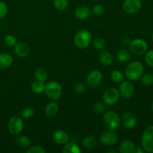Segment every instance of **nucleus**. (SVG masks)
<instances>
[{
    "instance_id": "f257e3e1",
    "label": "nucleus",
    "mask_w": 153,
    "mask_h": 153,
    "mask_svg": "<svg viewBox=\"0 0 153 153\" xmlns=\"http://www.w3.org/2000/svg\"><path fill=\"white\" fill-rule=\"evenodd\" d=\"M143 73V66L139 61H132L127 65L125 70V74L128 79L137 81L141 78Z\"/></svg>"
},
{
    "instance_id": "f03ea898",
    "label": "nucleus",
    "mask_w": 153,
    "mask_h": 153,
    "mask_svg": "<svg viewBox=\"0 0 153 153\" xmlns=\"http://www.w3.org/2000/svg\"><path fill=\"white\" fill-rule=\"evenodd\" d=\"M74 44L79 49H85L91 44L92 35L87 30H80L74 37Z\"/></svg>"
},
{
    "instance_id": "7ed1b4c3",
    "label": "nucleus",
    "mask_w": 153,
    "mask_h": 153,
    "mask_svg": "<svg viewBox=\"0 0 153 153\" xmlns=\"http://www.w3.org/2000/svg\"><path fill=\"white\" fill-rule=\"evenodd\" d=\"M103 123L109 130L116 131L120 126L121 120L116 112L108 111L103 116Z\"/></svg>"
},
{
    "instance_id": "20e7f679",
    "label": "nucleus",
    "mask_w": 153,
    "mask_h": 153,
    "mask_svg": "<svg viewBox=\"0 0 153 153\" xmlns=\"http://www.w3.org/2000/svg\"><path fill=\"white\" fill-rule=\"evenodd\" d=\"M142 147L146 152L153 153V126H147L141 137Z\"/></svg>"
},
{
    "instance_id": "39448f33",
    "label": "nucleus",
    "mask_w": 153,
    "mask_h": 153,
    "mask_svg": "<svg viewBox=\"0 0 153 153\" xmlns=\"http://www.w3.org/2000/svg\"><path fill=\"white\" fill-rule=\"evenodd\" d=\"M44 92L49 99L52 100H57L61 97L62 94V88L58 82L52 81L45 85Z\"/></svg>"
},
{
    "instance_id": "423d86ee",
    "label": "nucleus",
    "mask_w": 153,
    "mask_h": 153,
    "mask_svg": "<svg viewBox=\"0 0 153 153\" xmlns=\"http://www.w3.org/2000/svg\"><path fill=\"white\" fill-rule=\"evenodd\" d=\"M130 51L135 55H142L147 51V43L143 39L137 38L130 43Z\"/></svg>"
},
{
    "instance_id": "0eeeda50",
    "label": "nucleus",
    "mask_w": 153,
    "mask_h": 153,
    "mask_svg": "<svg viewBox=\"0 0 153 153\" xmlns=\"http://www.w3.org/2000/svg\"><path fill=\"white\" fill-rule=\"evenodd\" d=\"M120 96V91L117 88H108L103 94V101L108 105H113L119 101Z\"/></svg>"
},
{
    "instance_id": "6e6552de",
    "label": "nucleus",
    "mask_w": 153,
    "mask_h": 153,
    "mask_svg": "<svg viewBox=\"0 0 153 153\" xmlns=\"http://www.w3.org/2000/svg\"><path fill=\"white\" fill-rule=\"evenodd\" d=\"M102 80V74L100 70H94L90 72L86 78V82L91 88H96L101 84Z\"/></svg>"
},
{
    "instance_id": "1a4fd4ad",
    "label": "nucleus",
    "mask_w": 153,
    "mask_h": 153,
    "mask_svg": "<svg viewBox=\"0 0 153 153\" xmlns=\"http://www.w3.org/2000/svg\"><path fill=\"white\" fill-rule=\"evenodd\" d=\"M8 130L12 134H19L23 130L24 124L22 118L14 116L10 119L8 122Z\"/></svg>"
},
{
    "instance_id": "9d476101",
    "label": "nucleus",
    "mask_w": 153,
    "mask_h": 153,
    "mask_svg": "<svg viewBox=\"0 0 153 153\" xmlns=\"http://www.w3.org/2000/svg\"><path fill=\"white\" fill-rule=\"evenodd\" d=\"M117 135L111 130L103 131L100 136V141L105 146H113L117 143Z\"/></svg>"
},
{
    "instance_id": "9b49d317",
    "label": "nucleus",
    "mask_w": 153,
    "mask_h": 153,
    "mask_svg": "<svg viewBox=\"0 0 153 153\" xmlns=\"http://www.w3.org/2000/svg\"><path fill=\"white\" fill-rule=\"evenodd\" d=\"M140 0H125L123 4V9L126 13L132 14L138 12L141 8Z\"/></svg>"
},
{
    "instance_id": "f8f14e48",
    "label": "nucleus",
    "mask_w": 153,
    "mask_h": 153,
    "mask_svg": "<svg viewBox=\"0 0 153 153\" xmlns=\"http://www.w3.org/2000/svg\"><path fill=\"white\" fill-rule=\"evenodd\" d=\"M121 122L127 129H132L137 125V117L131 111H126L123 114Z\"/></svg>"
},
{
    "instance_id": "ddd939ff",
    "label": "nucleus",
    "mask_w": 153,
    "mask_h": 153,
    "mask_svg": "<svg viewBox=\"0 0 153 153\" xmlns=\"http://www.w3.org/2000/svg\"><path fill=\"white\" fill-rule=\"evenodd\" d=\"M120 94L123 98L130 99L134 94V86L131 82L124 81L120 86Z\"/></svg>"
},
{
    "instance_id": "4468645a",
    "label": "nucleus",
    "mask_w": 153,
    "mask_h": 153,
    "mask_svg": "<svg viewBox=\"0 0 153 153\" xmlns=\"http://www.w3.org/2000/svg\"><path fill=\"white\" fill-rule=\"evenodd\" d=\"M52 139L57 144L63 145L66 144L69 141L70 137L66 131H62V130H57L52 134Z\"/></svg>"
},
{
    "instance_id": "2eb2a0df",
    "label": "nucleus",
    "mask_w": 153,
    "mask_h": 153,
    "mask_svg": "<svg viewBox=\"0 0 153 153\" xmlns=\"http://www.w3.org/2000/svg\"><path fill=\"white\" fill-rule=\"evenodd\" d=\"M15 53L21 58H25L30 53V48L25 43H18L14 45Z\"/></svg>"
},
{
    "instance_id": "dca6fc26",
    "label": "nucleus",
    "mask_w": 153,
    "mask_h": 153,
    "mask_svg": "<svg viewBox=\"0 0 153 153\" xmlns=\"http://www.w3.org/2000/svg\"><path fill=\"white\" fill-rule=\"evenodd\" d=\"M114 57L111 52L102 51L99 55V61L104 66H109L113 63Z\"/></svg>"
},
{
    "instance_id": "f3484780",
    "label": "nucleus",
    "mask_w": 153,
    "mask_h": 153,
    "mask_svg": "<svg viewBox=\"0 0 153 153\" xmlns=\"http://www.w3.org/2000/svg\"><path fill=\"white\" fill-rule=\"evenodd\" d=\"M97 143V140L95 136L90 134L86 136L82 141L83 147L86 149H93L96 147Z\"/></svg>"
},
{
    "instance_id": "a211bd4d",
    "label": "nucleus",
    "mask_w": 153,
    "mask_h": 153,
    "mask_svg": "<svg viewBox=\"0 0 153 153\" xmlns=\"http://www.w3.org/2000/svg\"><path fill=\"white\" fill-rule=\"evenodd\" d=\"M134 149V144L131 140H125L120 144L119 151L121 153H131Z\"/></svg>"
},
{
    "instance_id": "6ab92c4d",
    "label": "nucleus",
    "mask_w": 153,
    "mask_h": 153,
    "mask_svg": "<svg viewBox=\"0 0 153 153\" xmlns=\"http://www.w3.org/2000/svg\"><path fill=\"white\" fill-rule=\"evenodd\" d=\"M90 9L85 5H82L78 7L75 10V16L79 19H85L89 16Z\"/></svg>"
},
{
    "instance_id": "aec40b11",
    "label": "nucleus",
    "mask_w": 153,
    "mask_h": 153,
    "mask_svg": "<svg viewBox=\"0 0 153 153\" xmlns=\"http://www.w3.org/2000/svg\"><path fill=\"white\" fill-rule=\"evenodd\" d=\"M13 64V58L7 53L0 54V68L5 69Z\"/></svg>"
},
{
    "instance_id": "412c9836",
    "label": "nucleus",
    "mask_w": 153,
    "mask_h": 153,
    "mask_svg": "<svg viewBox=\"0 0 153 153\" xmlns=\"http://www.w3.org/2000/svg\"><path fill=\"white\" fill-rule=\"evenodd\" d=\"M58 111H59V106L54 102L49 103L45 108V113L49 117H55L58 113Z\"/></svg>"
},
{
    "instance_id": "4be33fe9",
    "label": "nucleus",
    "mask_w": 153,
    "mask_h": 153,
    "mask_svg": "<svg viewBox=\"0 0 153 153\" xmlns=\"http://www.w3.org/2000/svg\"><path fill=\"white\" fill-rule=\"evenodd\" d=\"M116 58L120 62H127L131 58V54L127 49H120L117 52Z\"/></svg>"
},
{
    "instance_id": "5701e85b",
    "label": "nucleus",
    "mask_w": 153,
    "mask_h": 153,
    "mask_svg": "<svg viewBox=\"0 0 153 153\" xmlns=\"http://www.w3.org/2000/svg\"><path fill=\"white\" fill-rule=\"evenodd\" d=\"M62 152L64 153H80L81 149L75 142H67Z\"/></svg>"
},
{
    "instance_id": "b1692460",
    "label": "nucleus",
    "mask_w": 153,
    "mask_h": 153,
    "mask_svg": "<svg viewBox=\"0 0 153 153\" xmlns=\"http://www.w3.org/2000/svg\"><path fill=\"white\" fill-rule=\"evenodd\" d=\"M36 80L39 82H44L48 78V73L47 70L44 67H38L36 69L35 73H34Z\"/></svg>"
},
{
    "instance_id": "393cba45",
    "label": "nucleus",
    "mask_w": 153,
    "mask_h": 153,
    "mask_svg": "<svg viewBox=\"0 0 153 153\" xmlns=\"http://www.w3.org/2000/svg\"><path fill=\"white\" fill-rule=\"evenodd\" d=\"M16 144L21 148H27L31 145V140L25 135H21L16 137L15 140Z\"/></svg>"
},
{
    "instance_id": "a878e982",
    "label": "nucleus",
    "mask_w": 153,
    "mask_h": 153,
    "mask_svg": "<svg viewBox=\"0 0 153 153\" xmlns=\"http://www.w3.org/2000/svg\"><path fill=\"white\" fill-rule=\"evenodd\" d=\"M31 90L35 94H42L45 91L44 83L42 82H39V81L33 82L31 85Z\"/></svg>"
},
{
    "instance_id": "bb28decb",
    "label": "nucleus",
    "mask_w": 153,
    "mask_h": 153,
    "mask_svg": "<svg viewBox=\"0 0 153 153\" xmlns=\"http://www.w3.org/2000/svg\"><path fill=\"white\" fill-rule=\"evenodd\" d=\"M93 46L98 50H102L106 46V41L102 37H97L93 41Z\"/></svg>"
},
{
    "instance_id": "cd10ccee",
    "label": "nucleus",
    "mask_w": 153,
    "mask_h": 153,
    "mask_svg": "<svg viewBox=\"0 0 153 153\" xmlns=\"http://www.w3.org/2000/svg\"><path fill=\"white\" fill-rule=\"evenodd\" d=\"M54 6L58 10H64L67 8L69 5L68 0H54Z\"/></svg>"
},
{
    "instance_id": "c85d7f7f",
    "label": "nucleus",
    "mask_w": 153,
    "mask_h": 153,
    "mask_svg": "<svg viewBox=\"0 0 153 153\" xmlns=\"http://www.w3.org/2000/svg\"><path fill=\"white\" fill-rule=\"evenodd\" d=\"M34 111L31 108H25L20 112V116L23 119H31L34 115Z\"/></svg>"
},
{
    "instance_id": "c756f323",
    "label": "nucleus",
    "mask_w": 153,
    "mask_h": 153,
    "mask_svg": "<svg viewBox=\"0 0 153 153\" xmlns=\"http://www.w3.org/2000/svg\"><path fill=\"white\" fill-rule=\"evenodd\" d=\"M111 79L116 83H120V82H123V75L119 70H114L113 72L111 74Z\"/></svg>"
},
{
    "instance_id": "7c9ffc66",
    "label": "nucleus",
    "mask_w": 153,
    "mask_h": 153,
    "mask_svg": "<svg viewBox=\"0 0 153 153\" xmlns=\"http://www.w3.org/2000/svg\"><path fill=\"white\" fill-rule=\"evenodd\" d=\"M93 111L95 114H100L103 113L105 109V104L102 102H97L93 105L92 107Z\"/></svg>"
},
{
    "instance_id": "2f4dec72",
    "label": "nucleus",
    "mask_w": 153,
    "mask_h": 153,
    "mask_svg": "<svg viewBox=\"0 0 153 153\" xmlns=\"http://www.w3.org/2000/svg\"><path fill=\"white\" fill-rule=\"evenodd\" d=\"M141 82L143 85L149 86L153 84V75L151 73H147L143 76L141 78Z\"/></svg>"
},
{
    "instance_id": "473e14b6",
    "label": "nucleus",
    "mask_w": 153,
    "mask_h": 153,
    "mask_svg": "<svg viewBox=\"0 0 153 153\" xmlns=\"http://www.w3.org/2000/svg\"><path fill=\"white\" fill-rule=\"evenodd\" d=\"M92 12L96 16H102L105 13V8L102 4H96L92 9Z\"/></svg>"
},
{
    "instance_id": "72a5a7b5",
    "label": "nucleus",
    "mask_w": 153,
    "mask_h": 153,
    "mask_svg": "<svg viewBox=\"0 0 153 153\" xmlns=\"http://www.w3.org/2000/svg\"><path fill=\"white\" fill-rule=\"evenodd\" d=\"M45 152L46 150L43 149V147H42L41 146H38V145L31 146L26 151L27 153H45Z\"/></svg>"
},
{
    "instance_id": "f704fd0d",
    "label": "nucleus",
    "mask_w": 153,
    "mask_h": 153,
    "mask_svg": "<svg viewBox=\"0 0 153 153\" xmlns=\"http://www.w3.org/2000/svg\"><path fill=\"white\" fill-rule=\"evenodd\" d=\"M4 43L8 46H13L16 43V38L12 34H8L4 37Z\"/></svg>"
},
{
    "instance_id": "c9c22d12",
    "label": "nucleus",
    "mask_w": 153,
    "mask_h": 153,
    "mask_svg": "<svg viewBox=\"0 0 153 153\" xmlns=\"http://www.w3.org/2000/svg\"><path fill=\"white\" fill-rule=\"evenodd\" d=\"M7 13V6L4 1H0V19L4 18Z\"/></svg>"
},
{
    "instance_id": "e433bc0d",
    "label": "nucleus",
    "mask_w": 153,
    "mask_h": 153,
    "mask_svg": "<svg viewBox=\"0 0 153 153\" xmlns=\"http://www.w3.org/2000/svg\"><path fill=\"white\" fill-rule=\"evenodd\" d=\"M145 61L148 65L153 67V50L146 52L145 55Z\"/></svg>"
},
{
    "instance_id": "4c0bfd02",
    "label": "nucleus",
    "mask_w": 153,
    "mask_h": 153,
    "mask_svg": "<svg viewBox=\"0 0 153 153\" xmlns=\"http://www.w3.org/2000/svg\"><path fill=\"white\" fill-rule=\"evenodd\" d=\"M75 91H76L77 94H83L84 92L85 91V89H86V85H85L84 83L81 82V83H78L75 85L74 87Z\"/></svg>"
},
{
    "instance_id": "58836bf2",
    "label": "nucleus",
    "mask_w": 153,
    "mask_h": 153,
    "mask_svg": "<svg viewBox=\"0 0 153 153\" xmlns=\"http://www.w3.org/2000/svg\"><path fill=\"white\" fill-rule=\"evenodd\" d=\"M120 42L122 44L127 45L130 43V40H129V38H128L127 36H123V37L120 38Z\"/></svg>"
},
{
    "instance_id": "ea45409f",
    "label": "nucleus",
    "mask_w": 153,
    "mask_h": 153,
    "mask_svg": "<svg viewBox=\"0 0 153 153\" xmlns=\"http://www.w3.org/2000/svg\"><path fill=\"white\" fill-rule=\"evenodd\" d=\"M143 152H144V149H142L140 146H137V147L134 146V151H133V152H136V153H143Z\"/></svg>"
},
{
    "instance_id": "a19ab883",
    "label": "nucleus",
    "mask_w": 153,
    "mask_h": 153,
    "mask_svg": "<svg viewBox=\"0 0 153 153\" xmlns=\"http://www.w3.org/2000/svg\"><path fill=\"white\" fill-rule=\"evenodd\" d=\"M108 152H114V153H116L117 152H116V150H114V149H111V150L108 151Z\"/></svg>"
},
{
    "instance_id": "79ce46f5",
    "label": "nucleus",
    "mask_w": 153,
    "mask_h": 153,
    "mask_svg": "<svg viewBox=\"0 0 153 153\" xmlns=\"http://www.w3.org/2000/svg\"><path fill=\"white\" fill-rule=\"evenodd\" d=\"M152 111H153V103H152Z\"/></svg>"
},
{
    "instance_id": "37998d69",
    "label": "nucleus",
    "mask_w": 153,
    "mask_h": 153,
    "mask_svg": "<svg viewBox=\"0 0 153 153\" xmlns=\"http://www.w3.org/2000/svg\"><path fill=\"white\" fill-rule=\"evenodd\" d=\"M152 40H153V34H152Z\"/></svg>"
},
{
    "instance_id": "c03bdc74",
    "label": "nucleus",
    "mask_w": 153,
    "mask_h": 153,
    "mask_svg": "<svg viewBox=\"0 0 153 153\" xmlns=\"http://www.w3.org/2000/svg\"></svg>"
}]
</instances>
